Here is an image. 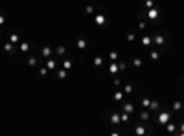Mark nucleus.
Returning a JSON list of instances; mask_svg holds the SVG:
<instances>
[{
    "mask_svg": "<svg viewBox=\"0 0 184 136\" xmlns=\"http://www.w3.org/2000/svg\"><path fill=\"white\" fill-rule=\"evenodd\" d=\"M160 17H162V11H160V9H156L155 6L147 11V18H149L151 22H160Z\"/></svg>",
    "mask_w": 184,
    "mask_h": 136,
    "instance_id": "1",
    "label": "nucleus"
},
{
    "mask_svg": "<svg viewBox=\"0 0 184 136\" xmlns=\"http://www.w3.org/2000/svg\"><path fill=\"white\" fill-rule=\"evenodd\" d=\"M168 121H169V112H164V110H162V112L158 114V123L164 125V123H168Z\"/></svg>",
    "mask_w": 184,
    "mask_h": 136,
    "instance_id": "2",
    "label": "nucleus"
},
{
    "mask_svg": "<svg viewBox=\"0 0 184 136\" xmlns=\"http://www.w3.org/2000/svg\"><path fill=\"white\" fill-rule=\"evenodd\" d=\"M111 123H112V125H118V123H121V116H120V112H114V114H111Z\"/></svg>",
    "mask_w": 184,
    "mask_h": 136,
    "instance_id": "3",
    "label": "nucleus"
},
{
    "mask_svg": "<svg viewBox=\"0 0 184 136\" xmlns=\"http://www.w3.org/2000/svg\"><path fill=\"white\" fill-rule=\"evenodd\" d=\"M96 24H99V26H107L109 20H107L103 15H96Z\"/></svg>",
    "mask_w": 184,
    "mask_h": 136,
    "instance_id": "4",
    "label": "nucleus"
},
{
    "mask_svg": "<svg viewBox=\"0 0 184 136\" xmlns=\"http://www.w3.org/2000/svg\"><path fill=\"white\" fill-rule=\"evenodd\" d=\"M153 41H155L158 46H162V44L166 42V35H160V33H158V35H155V37H153Z\"/></svg>",
    "mask_w": 184,
    "mask_h": 136,
    "instance_id": "5",
    "label": "nucleus"
},
{
    "mask_svg": "<svg viewBox=\"0 0 184 136\" xmlns=\"http://www.w3.org/2000/svg\"><path fill=\"white\" fill-rule=\"evenodd\" d=\"M121 110H124V112H129V114H133V112H134V105H133V103H124Z\"/></svg>",
    "mask_w": 184,
    "mask_h": 136,
    "instance_id": "6",
    "label": "nucleus"
},
{
    "mask_svg": "<svg viewBox=\"0 0 184 136\" xmlns=\"http://www.w3.org/2000/svg\"><path fill=\"white\" fill-rule=\"evenodd\" d=\"M40 55H43V57H50V55H52V48L44 46L43 50H40Z\"/></svg>",
    "mask_w": 184,
    "mask_h": 136,
    "instance_id": "7",
    "label": "nucleus"
},
{
    "mask_svg": "<svg viewBox=\"0 0 184 136\" xmlns=\"http://www.w3.org/2000/svg\"><path fill=\"white\" fill-rule=\"evenodd\" d=\"M151 42H153V37L151 35H146L144 39H142V44H144V46H149Z\"/></svg>",
    "mask_w": 184,
    "mask_h": 136,
    "instance_id": "8",
    "label": "nucleus"
},
{
    "mask_svg": "<svg viewBox=\"0 0 184 136\" xmlns=\"http://www.w3.org/2000/svg\"><path fill=\"white\" fill-rule=\"evenodd\" d=\"M134 132H136V134H146L147 129H146V127H142V125H136V127H134Z\"/></svg>",
    "mask_w": 184,
    "mask_h": 136,
    "instance_id": "9",
    "label": "nucleus"
},
{
    "mask_svg": "<svg viewBox=\"0 0 184 136\" xmlns=\"http://www.w3.org/2000/svg\"><path fill=\"white\" fill-rule=\"evenodd\" d=\"M173 110H177V112L180 110V112H182V110H184V105H182L180 101H175V103H173Z\"/></svg>",
    "mask_w": 184,
    "mask_h": 136,
    "instance_id": "10",
    "label": "nucleus"
},
{
    "mask_svg": "<svg viewBox=\"0 0 184 136\" xmlns=\"http://www.w3.org/2000/svg\"><path fill=\"white\" fill-rule=\"evenodd\" d=\"M55 53H57V55H59V57H63V55H65V53H66V48H65V46H59V48H57V50H55Z\"/></svg>",
    "mask_w": 184,
    "mask_h": 136,
    "instance_id": "11",
    "label": "nucleus"
},
{
    "mask_svg": "<svg viewBox=\"0 0 184 136\" xmlns=\"http://www.w3.org/2000/svg\"><path fill=\"white\" fill-rule=\"evenodd\" d=\"M85 46H87V41H85V39H79V41H77V48L85 50Z\"/></svg>",
    "mask_w": 184,
    "mask_h": 136,
    "instance_id": "12",
    "label": "nucleus"
},
{
    "mask_svg": "<svg viewBox=\"0 0 184 136\" xmlns=\"http://www.w3.org/2000/svg\"><path fill=\"white\" fill-rule=\"evenodd\" d=\"M153 6H155L153 0H144V8H146V9H151Z\"/></svg>",
    "mask_w": 184,
    "mask_h": 136,
    "instance_id": "13",
    "label": "nucleus"
},
{
    "mask_svg": "<svg viewBox=\"0 0 184 136\" xmlns=\"http://www.w3.org/2000/svg\"><path fill=\"white\" fill-rule=\"evenodd\" d=\"M149 59L151 61H158V53L156 52H149Z\"/></svg>",
    "mask_w": 184,
    "mask_h": 136,
    "instance_id": "14",
    "label": "nucleus"
},
{
    "mask_svg": "<svg viewBox=\"0 0 184 136\" xmlns=\"http://www.w3.org/2000/svg\"><path fill=\"white\" fill-rule=\"evenodd\" d=\"M9 39H11V42H13V44H18V35H17V33H11Z\"/></svg>",
    "mask_w": 184,
    "mask_h": 136,
    "instance_id": "15",
    "label": "nucleus"
},
{
    "mask_svg": "<svg viewBox=\"0 0 184 136\" xmlns=\"http://www.w3.org/2000/svg\"><path fill=\"white\" fill-rule=\"evenodd\" d=\"M94 65H96V66H101V65H103V57H96V59H94Z\"/></svg>",
    "mask_w": 184,
    "mask_h": 136,
    "instance_id": "16",
    "label": "nucleus"
},
{
    "mask_svg": "<svg viewBox=\"0 0 184 136\" xmlns=\"http://www.w3.org/2000/svg\"><path fill=\"white\" fill-rule=\"evenodd\" d=\"M121 98H124V92H114V99L116 101H121Z\"/></svg>",
    "mask_w": 184,
    "mask_h": 136,
    "instance_id": "17",
    "label": "nucleus"
},
{
    "mask_svg": "<svg viewBox=\"0 0 184 136\" xmlns=\"http://www.w3.org/2000/svg\"><path fill=\"white\" fill-rule=\"evenodd\" d=\"M63 68H65V70L72 68V61H68V59H66V61H63Z\"/></svg>",
    "mask_w": 184,
    "mask_h": 136,
    "instance_id": "18",
    "label": "nucleus"
},
{
    "mask_svg": "<svg viewBox=\"0 0 184 136\" xmlns=\"http://www.w3.org/2000/svg\"><path fill=\"white\" fill-rule=\"evenodd\" d=\"M158 109V101H151L149 103V110H156Z\"/></svg>",
    "mask_w": 184,
    "mask_h": 136,
    "instance_id": "19",
    "label": "nucleus"
},
{
    "mask_svg": "<svg viewBox=\"0 0 184 136\" xmlns=\"http://www.w3.org/2000/svg\"><path fill=\"white\" fill-rule=\"evenodd\" d=\"M28 65H30V66H37V59H35V57H30V59H28Z\"/></svg>",
    "mask_w": 184,
    "mask_h": 136,
    "instance_id": "20",
    "label": "nucleus"
},
{
    "mask_svg": "<svg viewBox=\"0 0 184 136\" xmlns=\"http://www.w3.org/2000/svg\"><path fill=\"white\" fill-rule=\"evenodd\" d=\"M57 77H59V79H65V77H66V72H65V70H59V72H57Z\"/></svg>",
    "mask_w": 184,
    "mask_h": 136,
    "instance_id": "21",
    "label": "nucleus"
},
{
    "mask_svg": "<svg viewBox=\"0 0 184 136\" xmlns=\"http://www.w3.org/2000/svg\"><path fill=\"white\" fill-rule=\"evenodd\" d=\"M133 92H134L133 85H127V87H125V94H133Z\"/></svg>",
    "mask_w": 184,
    "mask_h": 136,
    "instance_id": "22",
    "label": "nucleus"
},
{
    "mask_svg": "<svg viewBox=\"0 0 184 136\" xmlns=\"http://www.w3.org/2000/svg\"><path fill=\"white\" fill-rule=\"evenodd\" d=\"M28 48H30L28 42H22V44H20V50H22V52H28Z\"/></svg>",
    "mask_w": 184,
    "mask_h": 136,
    "instance_id": "23",
    "label": "nucleus"
},
{
    "mask_svg": "<svg viewBox=\"0 0 184 136\" xmlns=\"http://www.w3.org/2000/svg\"><path fill=\"white\" fill-rule=\"evenodd\" d=\"M127 39H129V41H134V39H136V35H134L133 31H129V33H127Z\"/></svg>",
    "mask_w": 184,
    "mask_h": 136,
    "instance_id": "24",
    "label": "nucleus"
},
{
    "mask_svg": "<svg viewBox=\"0 0 184 136\" xmlns=\"http://www.w3.org/2000/svg\"><path fill=\"white\" fill-rule=\"evenodd\" d=\"M46 68H55V61H48L46 63Z\"/></svg>",
    "mask_w": 184,
    "mask_h": 136,
    "instance_id": "25",
    "label": "nucleus"
},
{
    "mask_svg": "<svg viewBox=\"0 0 184 136\" xmlns=\"http://www.w3.org/2000/svg\"><path fill=\"white\" fill-rule=\"evenodd\" d=\"M6 52H8V53H13V46H11V44H6Z\"/></svg>",
    "mask_w": 184,
    "mask_h": 136,
    "instance_id": "26",
    "label": "nucleus"
},
{
    "mask_svg": "<svg viewBox=\"0 0 184 136\" xmlns=\"http://www.w3.org/2000/svg\"><path fill=\"white\" fill-rule=\"evenodd\" d=\"M85 11L90 15V13H94V8H92V6H87V9H85Z\"/></svg>",
    "mask_w": 184,
    "mask_h": 136,
    "instance_id": "27",
    "label": "nucleus"
},
{
    "mask_svg": "<svg viewBox=\"0 0 184 136\" xmlns=\"http://www.w3.org/2000/svg\"><path fill=\"white\" fill-rule=\"evenodd\" d=\"M133 65H134V66H142V61H140V59H134Z\"/></svg>",
    "mask_w": 184,
    "mask_h": 136,
    "instance_id": "28",
    "label": "nucleus"
},
{
    "mask_svg": "<svg viewBox=\"0 0 184 136\" xmlns=\"http://www.w3.org/2000/svg\"><path fill=\"white\" fill-rule=\"evenodd\" d=\"M4 24V15H0V26Z\"/></svg>",
    "mask_w": 184,
    "mask_h": 136,
    "instance_id": "29",
    "label": "nucleus"
}]
</instances>
